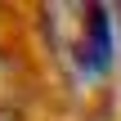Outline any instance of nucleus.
<instances>
[{
	"label": "nucleus",
	"instance_id": "obj_2",
	"mask_svg": "<svg viewBox=\"0 0 121 121\" xmlns=\"http://www.w3.org/2000/svg\"><path fill=\"white\" fill-rule=\"evenodd\" d=\"M0 121H22V112H18L9 99H0Z\"/></svg>",
	"mask_w": 121,
	"mask_h": 121
},
{
	"label": "nucleus",
	"instance_id": "obj_1",
	"mask_svg": "<svg viewBox=\"0 0 121 121\" xmlns=\"http://www.w3.org/2000/svg\"><path fill=\"white\" fill-rule=\"evenodd\" d=\"M58 54L72 58V67L85 76V81H103L117 63V22H112V9L103 0L94 4H81V18L72 22L67 40L54 45Z\"/></svg>",
	"mask_w": 121,
	"mask_h": 121
}]
</instances>
